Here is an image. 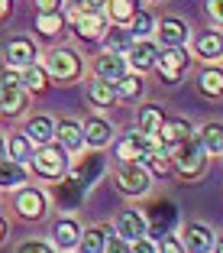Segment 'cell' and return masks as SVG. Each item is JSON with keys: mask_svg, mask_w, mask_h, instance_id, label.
Instances as JSON below:
<instances>
[{"mask_svg": "<svg viewBox=\"0 0 223 253\" xmlns=\"http://www.w3.org/2000/svg\"><path fill=\"white\" fill-rule=\"evenodd\" d=\"M171 163H175V169H178L185 179H197V175L207 169V149H204L201 136H188L185 143H178L175 153H171Z\"/></svg>", "mask_w": 223, "mask_h": 253, "instance_id": "1", "label": "cell"}, {"mask_svg": "<svg viewBox=\"0 0 223 253\" xmlns=\"http://www.w3.org/2000/svg\"><path fill=\"white\" fill-rule=\"evenodd\" d=\"M32 172L42 175V179H65L68 175V149L62 146H52V143H45L42 149H36V156H32Z\"/></svg>", "mask_w": 223, "mask_h": 253, "instance_id": "2", "label": "cell"}, {"mask_svg": "<svg viewBox=\"0 0 223 253\" xmlns=\"http://www.w3.org/2000/svg\"><path fill=\"white\" fill-rule=\"evenodd\" d=\"M26 94L30 91L20 84V72L16 68H7L0 75V111L7 117H16V114L26 111Z\"/></svg>", "mask_w": 223, "mask_h": 253, "instance_id": "3", "label": "cell"}, {"mask_svg": "<svg viewBox=\"0 0 223 253\" xmlns=\"http://www.w3.org/2000/svg\"><path fill=\"white\" fill-rule=\"evenodd\" d=\"M117 188L123 195H146L152 188V172L146 163H123L117 172Z\"/></svg>", "mask_w": 223, "mask_h": 253, "instance_id": "4", "label": "cell"}, {"mask_svg": "<svg viewBox=\"0 0 223 253\" xmlns=\"http://www.w3.org/2000/svg\"><path fill=\"white\" fill-rule=\"evenodd\" d=\"M152 149H156V140L136 130V133H127L123 140L117 143V149H113V156H117L120 163H146Z\"/></svg>", "mask_w": 223, "mask_h": 253, "instance_id": "5", "label": "cell"}, {"mask_svg": "<svg viewBox=\"0 0 223 253\" xmlns=\"http://www.w3.org/2000/svg\"><path fill=\"white\" fill-rule=\"evenodd\" d=\"M45 72L52 75L55 82H74L81 75V59L71 49H52L45 59Z\"/></svg>", "mask_w": 223, "mask_h": 253, "instance_id": "6", "label": "cell"}, {"mask_svg": "<svg viewBox=\"0 0 223 253\" xmlns=\"http://www.w3.org/2000/svg\"><path fill=\"white\" fill-rule=\"evenodd\" d=\"M188 62H191V52L185 45H171V49H159L156 68L162 72V82H178L181 72L188 68Z\"/></svg>", "mask_w": 223, "mask_h": 253, "instance_id": "7", "label": "cell"}, {"mask_svg": "<svg viewBox=\"0 0 223 253\" xmlns=\"http://www.w3.org/2000/svg\"><path fill=\"white\" fill-rule=\"evenodd\" d=\"M181 244H185V250H188V253H214V244H217V237H214V231H210L207 224H201V221H191V224H185Z\"/></svg>", "mask_w": 223, "mask_h": 253, "instance_id": "8", "label": "cell"}, {"mask_svg": "<svg viewBox=\"0 0 223 253\" xmlns=\"http://www.w3.org/2000/svg\"><path fill=\"white\" fill-rule=\"evenodd\" d=\"M3 62H7L10 68H26V65H36V42L26 36H16L10 39L7 45H3Z\"/></svg>", "mask_w": 223, "mask_h": 253, "instance_id": "9", "label": "cell"}, {"mask_svg": "<svg viewBox=\"0 0 223 253\" xmlns=\"http://www.w3.org/2000/svg\"><path fill=\"white\" fill-rule=\"evenodd\" d=\"M13 205H16V214L26 217V221H39V217L49 211V201H45V195L39 192V188H20Z\"/></svg>", "mask_w": 223, "mask_h": 253, "instance_id": "10", "label": "cell"}, {"mask_svg": "<svg viewBox=\"0 0 223 253\" xmlns=\"http://www.w3.org/2000/svg\"><path fill=\"white\" fill-rule=\"evenodd\" d=\"M188 136H194V133H191V124H188L185 117H165L162 126H159V133H156V143L175 149L178 143H185Z\"/></svg>", "mask_w": 223, "mask_h": 253, "instance_id": "11", "label": "cell"}, {"mask_svg": "<svg viewBox=\"0 0 223 253\" xmlns=\"http://www.w3.org/2000/svg\"><path fill=\"white\" fill-rule=\"evenodd\" d=\"M156 36L165 49H171V45H185L188 36H191V30H188V23L178 20V16H165V20H159Z\"/></svg>", "mask_w": 223, "mask_h": 253, "instance_id": "12", "label": "cell"}, {"mask_svg": "<svg viewBox=\"0 0 223 253\" xmlns=\"http://www.w3.org/2000/svg\"><path fill=\"white\" fill-rule=\"evenodd\" d=\"M81 224L74 221V217H59V221L52 224V244L55 250H71V247H78V240H81Z\"/></svg>", "mask_w": 223, "mask_h": 253, "instance_id": "13", "label": "cell"}, {"mask_svg": "<svg viewBox=\"0 0 223 253\" xmlns=\"http://www.w3.org/2000/svg\"><path fill=\"white\" fill-rule=\"evenodd\" d=\"M127 59L123 55H117V52H104V55H97V62H94V72H97V78L100 82H110V84H117L120 78H127Z\"/></svg>", "mask_w": 223, "mask_h": 253, "instance_id": "14", "label": "cell"}, {"mask_svg": "<svg viewBox=\"0 0 223 253\" xmlns=\"http://www.w3.org/2000/svg\"><path fill=\"white\" fill-rule=\"evenodd\" d=\"M146 234H149L146 214H139V211H123V214L117 217V237H123L127 244H133V240L146 237Z\"/></svg>", "mask_w": 223, "mask_h": 253, "instance_id": "15", "label": "cell"}, {"mask_svg": "<svg viewBox=\"0 0 223 253\" xmlns=\"http://www.w3.org/2000/svg\"><path fill=\"white\" fill-rule=\"evenodd\" d=\"M156 62H159V49H156V42H149V39L133 42V49L127 52V65L136 68V72H149V68H156Z\"/></svg>", "mask_w": 223, "mask_h": 253, "instance_id": "16", "label": "cell"}, {"mask_svg": "<svg viewBox=\"0 0 223 253\" xmlns=\"http://www.w3.org/2000/svg\"><path fill=\"white\" fill-rule=\"evenodd\" d=\"M55 136H59V143L68 149V153H78V149H84V130L78 120H55Z\"/></svg>", "mask_w": 223, "mask_h": 253, "instance_id": "17", "label": "cell"}, {"mask_svg": "<svg viewBox=\"0 0 223 253\" xmlns=\"http://www.w3.org/2000/svg\"><path fill=\"white\" fill-rule=\"evenodd\" d=\"M107 26H110V23L97 13V10H91V13H84V16L74 20V33H78L81 39H104Z\"/></svg>", "mask_w": 223, "mask_h": 253, "instance_id": "18", "label": "cell"}, {"mask_svg": "<svg viewBox=\"0 0 223 253\" xmlns=\"http://www.w3.org/2000/svg\"><path fill=\"white\" fill-rule=\"evenodd\" d=\"M100 172H104V156H100V153H88V156L81 159V166H74L71 175L88 188V185H94V182L100 179Z\"/></svg>", "mask_w": 223, "mask_h": 253, "instance_id": "19", "label": "cell"}, {"mask_svg": "<svg viewBox=\"0 0 223 253\" xmlns=\"http://www.w3.org/2000/svg\"><path fill=\"white\" fill-rule=\"evenodd\" d=\"M81 130H84V143H91V146H107L113 136V126L104 117H88L81 124Z\"/></svg>", "mask_w": 223, "mask_h": 253, "instance_id": "20", "label": "cell"}, {"mask_svg": "<svg viewBox=\"0 0 223 253\" xmlns=\"http://www.w3.org/2000/svg\"><path fill=\"white\" fill-rule=\"evenodd\" d=\"M146 221H149V231L156 234V237H165L171 221H175V208H171L168 201H156L152 205V217H146Z\"/></svg>", "mask_w": 223, "mask_h": 253, "instance_id": "21", "label": "cell"}, {"mask_svg": "<svg viewBox=\"0 0 223 253\" xmlns=\"http://www.w3.org/2000/svg\"><path fill=\"white\" fill-rule=\"evenodd\" d=\"M194 52L201 55V59H207V62L220 59V55H223V33H217V30L201 33L197 42H194Z\"/></svg>", "mask_w": 223, "mask_h": 253, "instance_id": "22", "label": "cell"}, {"mask_svg": "<svg viewBox=\"0 0 223 253\" xmlns=\"http://www.w3.org/2000/svg\"><path fill=\"white\" fill-rule=\"evenodd\" d=\"M55 198H59V205L62 208H78L81 205V198H84V185L78 179H62L59 185H55Z\"/></svg>", "mask_w": 223, "mask_h": 253, "instance_id": "23", "label": "cell"}, {"mask_svg": "<svg viewBox=\"0 0 223 253\" xmlns=\"http://www.w3.org/2000/svg\"><path fill=\"white\" fill-rule=\"evenodd\" d=\"M26 136H30L32 143H39V146H45V143L55 136V120L45 117V114H36V117H30V124H26Z\"/></svg>", "mask_w": 223, "mask_h": 253, "instance_id": "24", "label": "cell"}, {"mask_svg": "<svg viewBox=\"0 0 223 253\" xmlns=\"http://www.w3.org/2000/svg\"><path fill=\"white\" fill-rule=\"evenodd\" d=\"M100 42H104L107 52H117V55H123V52L133 49V36H129L127 26H107V33H104Z\"/></svg>", "mask_w": 223, "mask_h": 253, "instance_id": "25", "label": "cell"}, {"mask_svg": "<svg viewBox=\"0 0 223 253\" xmlns=\"http://www.w3.org/2000/svg\"><path fill=\"white\" fill-rule=\"evenodd\" d=\"M104 10H107V20H110L113 26H123V23H129L136 16L139 3H136V0H107Z\"/></svg>", "mask_w": 223, "mask_h": 253, "instance_id": "26", "label": "cell"}, {"mask_svg": "<svg viewBox=\"0 0 223 253\" xmlns=\"http://www.w3.org/2000/svg\"><path fill=\"white\" fill-rule=\"evenodd\" d=\"M197 136H201L207 153H223V120H207Z\"/></svg>", "mask_w": 223, "mask_h": 253, "instance_id": "27", "label": "cell"}, {"mask_svg": "<svg viewBox=\"0 0 223 253\" xmlns=\"http://www.w3.org/2000/svg\"><path fill=\"white\" fill-rule=\"evenodd\" d=\"M146 169L152 172V175H168V172L175 169V163H171V153H168V146L156 143V149H152V153H149V159H146Z\"/></svg>", "mask_w": 223, "mask_h": 253, "instance_id": "28", "label": "cell"}, {"mask_svg": "<svg viewBox=\"0 0 223 253\" xmlns=\"http://www.w3.org/2000/svg\"><path fill=\"white\" fill-rule=\"evenodd\" d=\"M107 227H88V231L81 234V240H78V250L81 253H104L107 247Z\"/></svg>", "mask_w": 223, "mask_h": 253, "instance_id": "29", "label": "cell"}, {"mask_svg": "<svg viewBox=\"0 0 223 253\" xmlns=\"http://www.w3.org/2000/svg\"><path fill=\"white\" fill-rule=\"evenodd\" d=\"M127 30H129V36H133V42H139V39H149L156 33V20H152L149 10H136V16L129 20Z\"/></svg>", "mask_w": 223, "mask_h": 253, "instance_id": "30", "label": "cell"}, {"mask_svg": "<svg viewBox=\"0 0 223 253\" xmlns=\"http://www.w3.org/2000/svg\"><path fill=\"white\" fill-rule=\"evenodd\" d=\"M23 182H26V169L7 156L0 163V188H20Z\"/></svg>", "mask_w": 223, "mask_h": 253, "instance_id": "31", "label": "cell"}, {"mask_svg": "<svg viewBox=\"0 0 223 253\" xmlns=\"http://www.w3.org/2000/svg\"><path fill=\"white\" fill-rule=\"evenodd\" d=\"M197 88L207 97H223V68H204L197 78Z\"/></svg>", "mask_w": 223, "mask_h": 253, "instance_id": "32", "label": "cell"}, {"mask_svg": "<svg viewBox=\"0 0 223 253\" xmlns=\"http://www.w3.org/2000/svg\"><path fill=\"white\" fill-rule=\"evenodd\" d=\"M7 156L13 159V163H20V166L32 163V156H36V149H32V140H30L26 133L13 136V140H10V146H7Z\"/></svg>", "mask_w": 223, "mask_h": 253, "instance_id": "33", "label": "cell"}, {"mask_svg": "<svg viewBox=\"0 0 223 253\" xmlns=\"http://www.w3.org/2000/svg\"><path fill=\"white\" fill-rule=\"evenodd\" d=\"M162 120H165V114L159 111L156 104H146V107L139 111V133H146V136H152V140H156Z\"/></svg>", "mask_w": 223, "mask_h": 253, "instance_id": "34", "label": "cell"}, {"mask_svg": "<svg viewBox=\"0 0 223 253\" xmlns=\"http://www.w3.org/2000/svg\"><path fill=\"white\" fill-rule=\"evenodd\" d=\"M88 97L94 107H113V101H117V94H113V84L110 82H91L88 84Z\"/></svg>", "mask_w": 223, "mask_h": 253, "instance_id": "35", "label": "cell"}, {"mask_svg": "<svg viewBox=\"0 0 223 253\" xmlns=\"http://www.w3.org/2000/svg\"><path fill=\"white\" fill-rule=\"evenodd\" d=\"M113 94H117V101H133V97H139L142 94V78H139V75L120 78V82L113 84Z\"/></svg>", "mask_w": 223, "mask_h": 253, "instance_id": "36", "label": "cell"}, {"mask_svg": "<svg viewBox=\"0 0 223 253\" xmlns=\"http://www.w3.org/2000/svg\"><path fill=\"white\" fill-rule=\"evenodd\" d=\"M45 68H39V62L36 65H26V68H20V84L26 91H42L45 88Z\"/></svg>", "mask_w": 223, "mask_h": 253, "instance_id": "37", "label": "cell"}, {"mask_svg": "<svg viewBox=\"0 0 223 253\" xmlns=\"http://www.w3.org/2000/svg\"><path fill=\"white\" fill-rule=\"evenodd\" d=\"M62 26H65V23H62V16H59V13H49V16H39V20H36V30L42 33L45 39L59 36V33H62Z\"/></svg>", "mask_w": 223, "mask_h": 253, "instance_id": "38", "label": "cell"}, {"mask_svg": "<svg viewBox=\"0 0 223 253\" xmlns=\"http://www.w3.org/2000/svg\"><path fill=\"white\" fill-rule=\"evenodd\" d=\"M156 253H188V250H185V244H181L175 234H165V237H159Z\"/></svg>", "mask_w": 223, "mask_h": 253, "instance_id": "39", "label": "cell"}, {"mask_svg": "<svg viewBox=\"0 0 223 253\" xmlns=\"http://www.w3.org/2000/svg\"><path fill=\"white\" fill-rule=\"evenodd\" d=\"M16 253H59V250H55V244H45V240H26L16 247Z\"/></svg>", "mask_w": 223, "mask_h": 253, "instance_id": "40", "label": "cell"}, {"mask_svg": "<svg viewBox=\"0 0 223 253\" xmlns=\"http://www.w3.org/2000/svg\"><path fill=\"white\" fill-rule=\"evenodd\" d=\"M62 7H65V0H36V10H39V16L62 13Z\"/></svg>", "mask_w": 223, "mask_h": 253, "instance_id": "41", "label": "cell"}, {"mask_svg": "<svg viewBox=\"0 0 223 253\" xmlns=\"http://www.w3.org/2000/svg\"><path fill=\"white\" fill-rule=\"evenodd\" d=\"M104 253H129V244L123 237H107V247H104Z\"/></svg>", "mask_w": 223, "mask_h": 253, "instance_id": "42", "label": "cell"}, {"mask_svg": "<svg viewBox=\"0 0 223 253\" xmlns=\"http://www.w3.org/2000/svg\"><path fill=\"white\" fill-rule=\"evenodd\" d=\"M207 13L217 26H223V0H207Z\"/></svg>", "mask_w": 223, "mask_h": 253, "instance_id": "43", "label": "cell"}, {"mask_svg": "<svg viewBox=\"0 0 223 253\" xmlns=\"http://www.w3.org/2000/svg\"><path fill=\"white\" fill-rule=\"evenodd\" d=\"M129 253H156V244H152L149 237H139V240L129 244Z\"/></svg>", "mask_w": 223, "mask_h": 253, "instance_id": "44", "label": "cell"}, {"mask_svg": "<svg viewBox=\"0 0 223 253\" xmlns=\"http://www.w3.org/2000/svg\"><path fill=\"white\" fill-rule=\"evenodd\" d=\"M84 3H88V10H100L107 0H84Z\"/></svg>", "mask_w": 223, "mask_h": 253, "instance_id": "45", "label": "cell"}, {"mask_svg": "<svg viewBox=\"0 0 223 253\" xmlns=\"http://www.w3.org/2000/svg\"><path fill=\"white\" fill-rule=\"evenodd\" d=\"M7 13H10V0H0V20H3Z\"/></svg>", "mask_w": 223, "mask_h": 253, "instance_id": "46", "label": "cell"}, {"mask_svg": "<svg viewBox=\"0 0 223 253\" xmlns=\"http://www.w3.org/2000/svg\"><path fill=\"white\" fill-rule=\"evenodd\" d=\"M3 159H7V140L0 136V163H3Z\"/></svg>", "mask_w": 223, "mask_h": 253, "instance_id": "47", "label": "cell"}, {"mask_svg": "<svg viewBox=\"0 0 223 253\" xmlns=\"http://www.w3.org/2000/svg\"><path fill=\"white\" fill-rule=\"evenodd\" d=\"M214 253H223V237H217V244H214Z\"/></svg>", "mask_w": 223, "mask_h": 253, "instance_id": "48", "label": "cell"}, {"mask_svg": "<svg viewBox=\"0 0 223 253\" xmlns=\"http://www.w3.org/2000/svg\"><path fill=\"white\" fill-rule=\"evenodd\" d=\"M3 237H7V224L0 221V240H3Z\"/></svg>", "mask_w": 223, "mask_h": 253, "instance_id": "49", "label": "cell"}]
</instances>
